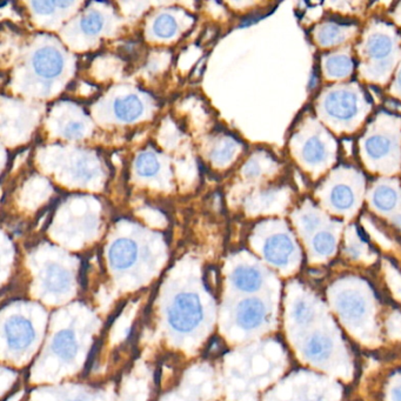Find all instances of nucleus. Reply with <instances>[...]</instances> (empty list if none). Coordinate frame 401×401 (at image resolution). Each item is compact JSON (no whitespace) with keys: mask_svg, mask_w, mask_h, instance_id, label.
I'll use <instances>...</instances> for the list:
<instances>
[{"mask_svg":"<svg viewBox=\"0 0 401 401\" xmlns=\"http://www.w3.org/2000/svg\"><path fill=\"white\" fill-rule=\"evenodd\" d=\"M169 323L174 331H193L204 318V310L198 297L193 293L179 294L169 308Z\"/></svg>","mask_w":401,"mask_h":401,"instance_id":"f257e3e1","label":"nucleus"},{"mask_svg":"<svg viewBox=\"0 0 401 401\" xmlns=\"http://www.w3.org/2000/svg\"><path fill=\"white\" fill-rule=\"evenodd\" d=\"M34 69L42 78L51 79L62 73L64 59L58 51L52 47H42L36 51L32 59Z\"/></svg>","mask_w":401,"mask_h":401,"instance_id":"f03ea898","label":"nucleus"},{"mask_svg":"<svg viewBox=\"0 0 401 401\" xmlns=\"http://www.w3.org/2000/svg\"><path fill=\"white\" fill-rule=\"evenodd\" d=\"M266 307L256 298L245 299L236 308V323L244 330H254L264 321Z\"/></svg>","mask_w":401,"mask_h":401,"instance_id":"7ed1b4c3","label":"nucleus"},{"mask_svg":"<svg viewBox=\"0 0 401 401\" xmlns=\"http://www.w3.org/2000/svg\"><path fill=\"white\" fill-rule=\"evenodd\" d=\"M5 335L13 350H23L34 339V328L24 318H12L5 325Z\"/></svg>","mask_w":401,"mask_h":401,"instance_id":"20e7f679","label":"nucleus"},{"mask_svg":"<svg viewBox=\"0 0 401 401\" xmlns=\"http://www.w3.org/2000/svg\"><path fill=\"white\" fill-rule=\"evenodd\" d=\"M326 110L338 119H350L358 112V100L351 92H333L327 97Z\"/></svg>","mask_w":401,"mask_h":401,"instance_id":"39448f33","label":"nucleus"},{"mask_svg":"<svg viewBox=\"0 0 401 401\" xmlns=\"http://www.w3.org/2000/svg\"><path fill=\"white\" fill-rule=\"evenodd\" d=\"M293 243L290 238L284 234L271 236L264 246V254L266 259L272 264L282 266L287 264L291 256L293 254Z\"/></svg>","mask_w":401,"mask_h":401,"instance_id":"423d86ee","label":"nucleus"},{"mask_svg":"<svg viewBox=\"0 0 401 401\" xmlns=\"http://www.w3.org/2000/svg\"><path fill=\"white\" fill-rule=\"evenodd\" d=\"M138 247L132 240L118 239L112 244L108 258L112 266L117 269L131 267L137 260Z\"/></svg>","mask_w":401,"mask_h":401,"instance_id":"0eeeda50","label":"nucleus"},{"mask_svg":"<svg viewBox=\"0 0 401 401\" xmlns=\"http://www.w3.org/2000/svg\"><path fill=\"white\" fill-rule=\"evenodd\" d=\"M232 282L236 289L243 292H254L259 290L263 284V278L258 269L248 266H241L232 274Z\"/></svg>","mask_w":401,"mask_h":401,"instance_id":"6e6552de","label":"nucleus"},{"mask_svg":"<svg viewBox=\"0 0 401 401\" xmlns=\"http://www.w3.org/2000/svg\"><path fill=\"white\" fill-rule=\"evenodd\" d=\"M338 308L346 319L356 320L364 315L366 311L364 300L353 292H345L338 298Z\"/></svg>","mask_w":401,"mask_h":401,"instance_id":"1a4fd4ad","label":"nucleus"},{"mask_svg":"<svg viewBox=\"0 0 401 401\" xmlns=\"http://www.w3.org/2000/svg\"><path fill=\"white\" fill-rule=\"evenodd\" d=\"M143 104L137 95H127L124 98L116 100L114 104V112L118 119L123 121H133L138 119L143 113Z\"/></svg>","mask_w":401,"mask_h":401,"instance_id":"9d476101","label":"nucleus"},{"mask_svg":"<svg viewBox=\"0 0 401 401\" xmlns=\"http://www.w3.org/2000/svg\"><path fill=\"white\" fill-rule=\"evenodd\" d=\"M331 352L332 341L326 335H315L307 340L305 345V354L307 358L315 361L327 359Z\"/></svg>","mask_w":401,"mask_h":401,"instance_id":"9b49d317","label":"nucleus"},{"mask_svg":"<svg viewBox=\"0 0 401 401\" xmlns=\"http://www.w3.org/2000/svg\"><path fill=\"white\" fill-rule=\"evenodd\" d=\"M52 348L54 353L62 360L73 359L78 350L75 333L72 331L60 332L56 335Z\"/></svg>","mask_w":401,"mask_h":401,"instance_id":"f8f14e48","label":"nucleus"},{"mask_svg":"<svg viewBox=\"0 0 401 401\" xmlns=\"http://www.w3.org/2000/svg\"><path fill=\"white\" fill-rule=\"evenodd\" d=\"M70 282V274L58 266H51L50 269H47L46 271L44 284H45L46 289L50 292L62 293L64 291L67 290Z\"/></svg>","mask_w":401,"mask_h":401,"instance_id":"ddd939ff","label":"nucleus"},{"mask_svg":"<svg viewBox=\"0 0 401 401\" xmlns=\"http://www.w3.org/2000/svg\"><path fill=\"white\" fill-rule=\"evenodd\" d=\"M326 69L328 75L333 77H345L350 75L353 69L351 59L345 56H335L326 62Z\"/></svg>","mask_w":401,"mask_h":401,"instance_id":"4468645a","label":"nucleus"},{"mask_svg":"<svg viewBox=\"0 0 401 401\" xmlns=\"http://www.w3.org/2000/svg\"><path fill=\"white\" fill-rule=\"evenodd\" d=\"M391 46H392V42L389 37L378 34L368 40V53L374 58L384 59L386 56H389Z\"/></svg>","mask_w":401,"mask_h":401,"instance_id":"2eb2a0df","label":"nucleus"},{"mask_svg":"<svg viewBox=\"0 0 401 401\" xmlns=\"http://www.w3.org/2000/svg\"><path fill=\"white\" fill-rule=\"evenodd\" d=\"M353 192L351 189L345 185L335 186L331 192V202L333 206L339 210H346L353 204Z\"/></svg>","mask_w":401,"mask_h":401,"instance_id":"dca6fc26","label":"nucleus"},{"mask_svg":"<svg viewBox=\"0 0 401 401\" xmlns=\"http://www.w3.org/2000/svg\"><path fill=\"white\" fill-rule=\"evenodd\" d=\"M154 31L158 37H173L177 32V23L170 14H160L154 21Z\"/></svg>","mask_w":401,"mask_h":401,"instance_id":"f3484780","label":"nucleus"},{"mask_svg":"<svg viewBox=\"0 0 401 401\" xmlns=\"http://www.w3.org/2000/svg\"><path fill=\"white\" fill-rule=\"evenodd\" d=\"M397 199L396 191L391 189V187L386 186L376 189V192H374V197H373V200H374V204H376V206L381 208V210H384V211L391 210L397 204Z\"/></svg>","mask_w":401,"mask_h":401,"instance_id":"a211bd4d","label":"nucleus"},{"mask_svg":"<svg viewBox=\"0 0 401 401\" xmlns=\"http://www.w3.org/2000/svg\"><path fill=\"white\" fill-rule=\"evenodd\" d=\"M391 141L385 136H373L366 143V149L372 158H381L389 154Z\"/></svg>","mask_w":401,"mask_h":401,"instance_id":"6ab92c4d","label":"nucleus"},{"mask_svg":"<svg viewBox=\"0 0 401 401\" xmlns=\"http://www.w3.org/2000/svg\"><path fill=\"white\" fill-rule=\"evenodd\" d=\"M136 169L143 177H152L159 170V162L154 154L145 152L138 157Z\"/></svg>","mask_w":401,"mask_h":401,"instance_id":"aec40b11","label":"nucleus"},{"mask_svg":"<svg viewBox=\"0 0 401 401\" xmlns=\"http://www.w3.org/2000/svg\"><path fill=\"white\" fill-rule=\"evenodd\" d=\"M302 154L308 162L315 164L321 162L325 157V146L323 141H319L318 138H311L304 146Z\"/></svg>","mask_w":401,"mask_h":401,"instance_id":"412c9836","label":"nucleus"},{"mask_svg":"<svg viewBox=\"0 0 401 401\" xmlns=\"http://www.w3.org/2000/svg\"><path fill=\"white\" fill-rule=\"evenodd\" d=\"M335 239L331 233L321 232V233L317 234L313 239V248H315V252L321 254V256L331 254L335 251Z\"/></svg>","mask_w":401,"mask_h":401,"instance_id":"4be33fe9","label":"nucleus"},{"mask_svg":"<svg viewBox=\"0 0 401 401\" xmlns=\"http://www.w3.org/2000/svg\"><path fill=\"white\" fill-rule=\"evenodd\" d=\"M103 17L100 16L98 12H91L87 14L86 17H84L80 23L82 29L86 34L90 36H95V34H99L101 29H103Z\"/></svg>","mask_w":401,"mask_h":401,"instance_id":"5701e85b","label":"nucleus"},{"mask_svg":"<svg viewBox=\"0 0 401 401\" xmlns=\"http://www.w3.org/2000/svg\"><path fill=\"white\" fill-rule=\"evenodd\" d=\"M319 39L324 45H332L343 40V31L338 26L328 25L325 26L320 34Z\"/></svg>","mask_w":401,"mask_h":401,"instance_id":"b1692460","label":"nucleus"},{"mask_svg":"<svg viewBox=\"0 0 401 401\" xmlns=\"http://www.w3.org/2000/svg\"><path fill=\"white\" fill-rule=\"evenodd\" d=\"M292 315H293L294 320L298 324H302V325H306V324L311 323L312 319L315 317L313 308L308 306L306 302H299L295 304Z\"/></svg>","mask_w":401,"mask_h":401,"instance_id":"393cba45","label":"nucleus"},{"mask_svg":"<svg viewBox=\"0 0 401 401\" xmlns=\"http://www.w3.org/2000/svg\"><path fill=\"white\" fill-rule=\"evenodd\" d=\"M234 152H236L234 144H233V143H230V141H228V143L225 141V143L220 144V145L213 151V154H212V159H213L215 162L223 164V162H228V160L233 157Z\"/></svg>","mask_w":401,"mask_h":401,"instance_id":"a878e982","label":"nucleus"},{"mask_svg":"<svg viewBox=\"0 0 401 401\" xmlns=\"http://www.w3.org/2000/svg\"><path fill=\"white\" fill-rule=\"evenodd\" d=\"M95 172H97V170H95L93 164L86 160V159L78 162V165H77V174L80 178L91 179L95 175Z\"/></svg>","mask_w":401,"mask_h":401,"instance_id":"bb28decb","label":"nucleus"},{"mask_svg":"<svg viewBox=\"0 0 401 401\" xmlns=\"http://www.w3.org/2000/svg\"><path fill=\"white\" fill-rule=\"evenodd\" d=\"M32 8H34L36 12L40 13V14H50L57 8V5H56V1H40V0H38V1H32Z\"/></svg>","mask_w":401,"mask_h":401,"instance_id":"cd10ccee","label":"nucleus"},{"mask_svg":"<svg viewBox=\"0 0 401 401\" xmlns=\"http://www.w3.org/2000/svg\"><path fill=\"white\" fill-rule=\"evenodd\" d=\"M82 133H83V125L80 124V123L72 121L70 124H67L66 127H65V136L67 138L75 139V138L80 137Z\"/></svg>","mask_w":401,"mask_h":401,"instance_id":"c85d7f7f","label":"nucleus"},{"mask_svg":"<svg viewBox=\"0 0 401 401\" xmlns=\"http://www.w3.org/2000/svg\"><path fill=\"white\" fill-rule=\"evenodd\" d=\"M260 165L258 164V162H248L246 167H245V174L247 175L248 178H254V177H258L259 174H260Z\"/></svg>","mask_w":401,"mask_h":401,"instance_id":"c756f323","label":"nucleus"},{"mask_svg":"<svg viewBox=\"0 0 401 401\" xmlns=\"http://www.w3.org/2000/svg\"><path fill=\"white\" fill-rule=\"evenodd\" d=\"M319 218L315 215H306L302 219V225L304 228H306L307 231H313L317 226H318Z\"/></svg>","mask_w":401,"mask_h":401,"instance_id":"7c9ffc66","label":"nucleus"},{"mask_svg":"<svg viewBox=\"0 0 401 401\" xmlns=\"http://www.w3.org/2000/svg\"><path fill=\"white\" fill-rule=\"evenodd\" d=\"M393 401H401V386L393 391Z\"/></svg>","mask_w":401,"mask_h":401,"instance_id":"2f4dec72","label":"nucleus"},{"mask_svg":"<svg viewBox=\"0 0 401 401\" xmlns=\"http://www.w3.org/2000/svg\"><path fill=\"white\" fill-rule=\"evenodd\" d=\"M56 5H57V8H67V6L72 5V1H56Z\"/></svg>","mask_w":401,"mask_h":401,"instance_id":"473e14b6","label":"nucleus"},{"mask_svg":"<svg viewBox=\"0 0 401 401\" xmlns=\"http://www.w3.org/2000/svg\"><path fill=\"white\" fill-rule=\"evenodd\" d=\"M398 83H399L401 87V71L399 72V75H398Z\"/></svg>","mask_w":401,"mask_h":401,"instance_id":"72a5a7b5","label":"nucleus"},{"mask_svg":"<svg viewBox=\"0 0 401 401\" xmlns=\"http://www.w3.org/2000/svg\"><path fill=\"white\" fill-rule=\"evenodd\" d=\"M72 401H85V400H84L83 398H77V399H75V400H72Z\"/></svg>","mask_w":401,"mask_h":401,"instance_id":"f704fd0d","label":"nucleus"}]
</instances>
